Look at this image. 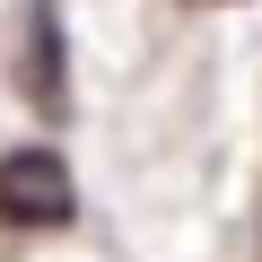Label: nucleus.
<instances>
[{"instance_id": "1", "label": "nucleus", "mask_w": 262, "mask_h": 262, "mask_svg": "<svg viewBox=\"0 0 262 262\" xmlns=\"http://www.w3.org/2000/svg\"><path fill=\"white\" fill-rule=\"evenodd\" d=\"M70 210H79V192H70L61 149H9L0 158V219L9 227H61Z\"/></svg>"}, {"instance_id": "2", "label": "nucleus", "mask_w": 262, "mask_h": 262, "mask_svg": "<svg viewBox=\"0 0 262 262\" xmlns=\"http://www.w3.org/2000/svg\"><path fill=\"white\" fill-rule=\"evenodd\" d=\"M27 96L44 114H61V79H53V18L35 9V61H27Z\"/></svg>"}, {"instance_id": "3", "label": "nucleus", "mask_w": 262, "mask_h": 262, "mask_svg": "<svg viewBox=\"0 0 262 262\" xmlns=\"http://www.w3.org/2000/svg\"><path fill=\"white\" fill-rule=\"evenodd\" d=\"M192 9H227V0H192Z\"/></svg>"}]
</instances>
